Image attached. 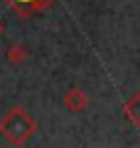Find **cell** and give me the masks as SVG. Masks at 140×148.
I'll use <instances>...</instances> for the list:
<instances>
[{"instance_id":"cell-2","label":"cell","mask_w":140,"mask_h":148,"mask_svg":"<svg viewBox=\"0 0 140 148\" xmlns=\"http://www.w3.org/2000/svg\"><path fill=\"white\" fill-rule=\"evenodd\" d=\"M66 105L72 109V111H80L84 105H86V99L80 90H70L68 95H66Z\"/></svg>"},{"instance_id":"cell-1","label":"cell","mask_w":140,"mask_h":148,"mask_svg":"<svg viewBox=\"0 0 140 148\" xmlns=\"http://www.w3.org/2000/svg\"><path fill=\"white\" fill-rule=\"evenodd\" d=\"M0 130H2L4 138H8L12 144H23L35 130L33 119L29 117V113H25L23 109H14L2 119L0 123Z\"/></svg>"}]
</instances>
